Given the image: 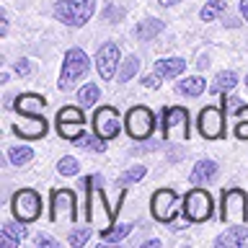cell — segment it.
I'll return each mask as SVG.
<instances>
[{"label":"cell","mask_w":248,"mask_h":248,"mask_svg":"<svg viewBox=\"0 0 248 248\" xmlns=\"http://www.w3.org/2000/svg\"><path fill=\"white\" fill-rule=\"evenodd\" d=\"M91 70V60L83 49H70L62 60V73H60V91H70L75 85V80Z\"/></svg>","instance_id":"cell-1"},{"label":"cell","mask_w":248,"mask_h":248,"mask_svg":"<svg viewBox=\"0 0 248 248\" xmlns=\"http://www.w3.org/2000/svg\"><path fill=\"white\" fill-rule=\"evenodd\" d=\"M93 8H96L93 0H60L54 5V16L67 26H83L93 16Z\"/></svg>","instance_id":"cell-2"},{"label":"cell","mask_w":248,"mask_h":248,"mask_svg":"<svg viewBox=\"0 0 248 248\" xmlns=\"http://www.w3.org/2000/svg\"><path fill=\"white\" fill-rule=\"evenodd\" d=\"M13 215L18 222H34L39 215H42V197L34 189H21L13 194Z\"/></svg>","instance_id":"cell-3"},{"label":"cell","mask_w":248,"mask_h":248,"mask_svg":"<svg viewBox=\"0 0 248 248\" xmlns=\"http://www.w3.org/2000/svg\"><path fill=\"white\" fill-rule=\"evenodd\" d=\"M163 137L186 142L189 140V111L181 106H170L163 111Z\"/></svg>","instance_id":"cell-4"},{"label":"cell","mask_w":248,"mask_h":248,"mask_svg":"<svg viewBox=\"0 0 248 248\" xmlns=\"http://www.w3.org/2000/svg\"><path fill=\"white\" fill-rule=\"evenodd\" d=\"M184 215L191 222H204L212 217V197L204 189H191L184 197Z\"/></svg>","instance_id":"cell-5"},{"label":"cell","mask_w":248,"mask_h":248,"mask_svg":"<svg viewBox=\"0 0 248 248\" xmlns=\"http://www.w3.org/2000/svg\"><path fill=\"white\" fill-rule=\"evenodd\" d=\"M248 217V199L240 189H228L222 191V220L243 225Z\"/></svg>","instance_id":"cell-6"},{"label":"cell","mask_w":248,"mask_h":248,"mask_svg":"<svg viewBox=\"0 0 248 248\" xmlns=\"http://www.w3.org/2000/svg\"><path fill=\"white\" fill-rule=\"evenodd\" d=\"M153 127H155V119H153V111L145 106H132L127 111V132L135 140H145L153 135Z\"/></svg>","instance_id":"cell-7"},{"label":"cell","mask_w":248,"mask_h":248,"mask_svg":"<svg viewBox=\"0 0 248 248\" xmlns=\"http://www.w3.org/2000/svg\"><path fill=\"white\" fill-rule=\"evenodd\" d=\"M93 127H96V135L104 140H114L122 132V122H119V111L114 106H104L98 108L96 116H93Z\"/></svg>","instance_id":"cell-8"},{"label":"cell","mask_w":248,"mask_h":248,"mask_svg":"<svg viewBox=\"0 0 248 248\" xmlns=\"http://www.w3.org/2000/svg\"><path fill=\"white\" fill-rule=\"evenodd\" d=\"M150 207H153V217H155V220L170 222V220H173V215H176V191L173 189L155 191Z\"/></svg>","instance_id":"cell-9"},{"label":"cell","mask_w":248,"mask_h":248,"mask_svg":"<svg viewBox=\"0 0 248 248\" xmlns=\"http://www.w3.org/2000/svg\"><path fill=\"white\" fill-rule=\"evenodd\" d=\"M116 65H119V46L114 42H106L96 54V70L104 80H111L116 75Z\"/></svg>","instance_id":"cell-10"},{"label":"cell","mask_w":248,"mask_h":248,"mask_svg":"<svg viewBox=\"0 0 248 248\" xmlns=\"http://www.w3.org/2000/svg\"><path fill=\"white\" fill-rule=\"evenodd\" d=\"M222 108H217V106H207V108H202L199 111V132L204 135L207 140H217V137H222Z\"/></svg>","instance_id":"cell-11"},{"label":"cell","mask_w":248,"mask_h":248,"mask_svg":"<svg viewBox=\"0 0 248 248\" xmlns=\"http://www.w3.org/2000/svg\"><path fill=\"white\" fill-rule=\"evenodd\" d=\"M62 215H67L70 220H78V209H75V194L70 189H57L52 194V220H62Z\"/></svg>","instance_id":"cell-12"},{"label":"cell","mask_w":248,"mask_h":248,"mask_svg":"<svg viewBox=\"0 0 248 248\" xmlns=\"http://www.w3.org/2000/svg\"><path fill=\"white\" fill-rule=\"evenodd\" d=\"M13 132L18 137H26V140H39V137L46 135V122H44V116L26 114V122L13 124Z\"/></svg>","instance_id":"cell-13"},{"label":"cell","mask_w":248,"mask_h":248,"mask_svg":"<svg viewBox=\"0 0 248 248\" xmlns=\"http://www.w3.org/2000/svg\"><path fill=\"white\" fill-rule=\"evenodd\" d=\"M220 248H248V228L243 225H238V228H230L228 232H222V235H217L215 240Z\"/></svg>","instance_id":"cell-14"},{"label":"cell","mask_w":248,"mask_h":248,"mask_svg":"<svg viewBox=\"0 0 248 248\" xmlns=\"http://www.w3.org/2000/svg\"><path fill=\"white\" fill-rule=\"evenodd\" d=\"M46 104H44V98L42 96H36V93H23V96H18L16 98V104H13V108L18 114H39L44 108Z\"/></svg>","instance_id":"cell-15"},{"label":"cell","mask_w":248,"mask_h":248,"mask_svg":"<svg viewBox=\"0 0 248 248\" xmlns=\"http://www.w3.org/2000/svg\"><path fill=\"white\" fill-rule=\"evenodd\" d=\"M163 29H166V21H160V18H145V21L137 23L135 34H137L140 42H150V39H155L158 34H163Z\"/></svg>","instance_id":"cell-16"},{"label":"cell","mask_w":248,"mask_h":248,"mask_svg":"<svg viewBox=\"0 0 248 248\" xmlns=\"http://www.w3.org/2000/svg\"><path fill=\"white\" fill-rule=\"evenodd\" d=\"M215 176H217V163L215 160H199L191 170L189 181L191 184H207V181H212Z\"/></svg>","instance_id":"cell-17"},{"label":"cell","mask_w":248,"mask_h":248,"mask_svg":"<svg viewBox=\"0 0 248 248\" xmlns=\"http://www.w3.org/2000/svg\"><path fill=\"white\" fill-rule=\"evenodd\" d=\"M155 70H158L160 78H176L186 70V60L181 57H168V60H158L155 62Z\"/></svg>","instance_id":"cell-18"},{"label":"cell","mask_w":248,"mask_h":248,"mask_svg":"<svg viewBox=\"0 0 248 248\" xmlns=\"http://www.w3.org/2000/svg\"><path fill=\"white\" fill-rule=\"evenodd\" d=\"M207 88V83H204V78H199V75H191V78H184L181 83L176 85V91L181 93V96H202Z\"/></svg>","instance_id":"cell-19"},{"label":"cell","mask_w":248,"mask_h":248,"mask_svg":"<svg viewBox=\"0 0 248 248\" xmlns=\"http://www.w3.org/2000/svg\"><path fill=\"white\" fill-rule=\"evenodd\" d=\"M83 124H85V122H78V119H57V132H60V137H65V140H70V142H75V140L85 132Z\"/></svg>","instance_id":"cell-20"},{"label":"cell","mask_w":248,"mask_h":248,"mask_svg":"<svg viewBox=\"0 0 248 248\" xmlns=\"http://www.w3.org/2000/svg\"><path fill=\"white\" fill-rule=\"evenodd\" d=\"M235 83H238V75L232 73V70H225V73H220L215 78V83L209 85V91L212 93H225V91L235 88Z\"/></svg>","instance_id":"cell-21"},{"label":"cell","mask_w":248,"mask_h":248,"mask_svg":"<svg viewBox=\"0 0 248 248\" xmlns=\"http://www.w3.org/2000/svg\"><path fill=\"white\" fill-rule=\"evenodd\" d=\"M132 232V225L129 222H124V225H116V228L111 230H101V240L104 243H119V240H124Z\"/></svg>","instance_id":"cell-22"},{"label":"cell","mask_w":248,"mask_h":248,"mask_svg":"<svg viewBox=\"0 0 248 248\" xmlns=\"http://www.w3.org/2000/svg\"><path fill=\"white\" fill-rule=\"evenodd\" d=\"M31 158H34V150L26 147V145H16V147L8 150V160H11L13 166H26Z\"/></svg>","instance_id":"cell-23"},{"label":"cell","mask_w":248,"mask_h":248,"mask_svg":"<svg viewBox=\"0 0 248 248\" xmlns=\"http://www.w3.org/2000/svg\"><path fill=\"white\" fill-rule=\"evenodd\" d=\"M98 96H101V91H98L96 83H85L83 88L78 91V98H80L83 106H93V104L98 101Z\"/></svg>","instance_id":"cell-24"},{"label":"cell","mask_w":248,"mask_h":248,"mask_svg":"<svg viewBox=\"0 0 248 248\" xmlns=\"http://www.w3.org/2000/svg\"><path fill=\"white\" fill-rule=\"evenodd\" d=\"M225 8H228V0H209V3L202 8V21H215Z\"/></svg>","instance_id":"cell-25"},{"label":"cell","mask_w":248,"mask_h":248,"mask_svg":"<svg viewBox=\"0 0 248 248\" xmlns=\"http://www.w3.org/2000/svg\"><path fill=\"white\" fill-rule=\"evenodd\" d=\"M140 70V60L132 54V57H127L122 62V67H119V83H127V80H132L135 78V73Z\"/></svg>","instance_id":"cell-26"},{"label":"cell","mask_w":248,"mask_h":248,"mask_svg":"<svg viewBox=\"0 0 248 248\" xmlns=\"http://www.w3.org/2000/svg\"><path fill=\"white\" fill-rule=\"evenodd\" d=\"M3 235H8L13 243H21V240L26 238V228H21V225H16V222H5L3 225Z\"/></svg>","instance_id":"cell-27"},{"label":"cell","mask_w":248,"mask_h":248,"mask_svg":"<svg viewBox=\"0 0 248 248\" xmlns=\"http://www.w3.org/2000/svg\"><path fill=\"white\" fill-rule=\"evenodd\" d=\"M88 238H91V228H78V230L70 232L67 243H70V246H75V248H80V246L88 243Z\"/></svg>","instance_id":"cell-28"},{"label":"cell","mask_w":248,"mask_h":248,"mask_svg":"<svg viewBox=\"0 0 248 248\" xmlns=\"http://www.w3.org/2000/svg\"><path fill=\"white\" fill-rule=\"evenodd\" d=\"M57 170L62 176H75L78 173V160L73 158V155H65V158L57 163Z\"/></svg>","instance_id":"cell-29"},{"label":"cell","mask_w":248,"mask_h":248,"mask_svg":"<svg viewBox=\"0 0 248 248\" xmlns=\"http://www.w3.org/2000/svg\"><path fill=\"white\" fill-rule=\"evenodd\" d=\"M57 119H78V122H85V116L83 111L78 106H65V108H60L57 111Z\"/></svg>","instance_id":"cell-30"},{"label":"cell","mask_w":248,"mask_h":248,"mask_svg":"<svg viewBox=\"0 0 248 248\" xmlns=\"http://www.w3.org/2000/svg\"><path fill=\"white\" fill-rule=\"evenodd\" d=\"M140 178H145V166H135V168L124 170L122 184H135V181H140Z\"/></svg>","instance_id":"cell-31"},{"label":"cell","mask_w":248,"mask_h":248,"mask_svg":"<svg viewBox=\"0 0 248 248\" xmlns=\"http://www.w3.org/2000/svg\"><path fill=\"white\" fill-rule=\"evenodd\" d=\"M34 243H36L39 248H57V246H60L54 238H49V235H42V232H39V235L34 238Z\"/></svg>","instance_id":"cell-32"},{"label":"cell","mask_w":248,"mask_h":248,"mask_svg":"<svg viewBox=\"0 0 248 248\" xmlns=\"http://www.w3.org/2000/svg\"><path fill=\"white\" fill-rule=\"evenodd\" d=\"M142 85H145V88H150V91H155L160 85V75H145L142 78Z\"/></svg>","instance_id":"cell-33"},{"label":"cell","mask_w":248,"mask_h":248,"mask_svg":"<svg viewBox=\"0 0 248 248\" xmlns=\"http://www.w3.org/2000/svg\"><path fill=\"white\" fill-rule=\"evenodd\" d=\"M222 108H225V111H238V108H240V98H235V96H230V98H225L222 101Z\"/></svg>","instance_id":"cell-34"},{"label":"cell","mask_w":248,"mask_h":248,"mask_svg":"<svg viewBox=\"0 0 248 248\" xmlns=\"http://www.w3.org/2000/svg\"><path fill=\"white\" fill-rule=\"evenodd\" d=\"M13 67H16V73H18V75H29L31 73V62L29 60H18Z\"/></svg>","instance_id":"cell-35"},{"label":"cell","mask_w":248,"mask_h":248,"mask_svg":"<svg viewBox=\"0 0 248 248\" xmlns=\"http://www.w3.org/2000/svg\"><path fill=\"white\" fill-rule=\"evenodd\" d=\"M235 135H238V140H248V119L240 122L238 127H235Z\"/></svg>","instance_id":"cell-36"},{"label":"cell","mask_w":248,"mask_h":248,"mask_svg":"<svg viewBox=\"0 0 248 248\" xmlns=\"http://www.w3.org/2000/svg\"><path fill=\"white\" fill-rule=\"evenodd\" d=\"M106 18L111 21V23H116V18H122V11H114V8L108 5V8H106Z\"/></svg>","instance_id":"cell-37"},{"label":"cell","mask_w":248,"mask_h":248,"mask_svg":"<svg viewBox=\"0 0 248 248\" xmlns=\"http://www.w3.org/2000/svg\"><path fill=\"white\" fill-rule=\"evenodd\" d=\"M235 114H238V119H240V122H246V119H248V106H240Z\"/></svg>","instance_id":"cell-38"},{"label":"cell","mask_w":248,"mask_h":248,"mask_svg":"<svg viewBox=\"0 0 248 248\" xmlns=\"http://www.w3.org/2000/svg\"><path fill=\"white\" fill-rule=\"evenodd\" d=\"M240 16L248 21V0H240Z\"/></svg>","instance_id":"cell-39"},{"label":"cell","mask_w":248,"mask_h":248,"mask_svg":"<svg viewBox=\"0 0 248 248\" xmlns=\"http://www.w3.org/2000/svg\"><path fill=\"white\" fill-rule=\"evenodd\" d=\"M225 26L235 29V26H240V21H238V18H230V16H228V18H225Z\"/></svg>","instance_id":"cell-40"},{"label":"cell","mask_w":248,"mask_h":248,"mask_svg":"<svg viewBox=\"0 0 248 248\" xmlns=\"http://www.w3.org/2000/svg\"><path fill=\"white\" fill-rule=\"evenodd\" d=\"M0 34H3V36L8 34V18H5V13H3V26H0Z\"/></svg>","instance_id":"cell-41"},{"label":"cell","mask_w":248,"mask_h":248,"mask_svg":"<svg viewBox=\"0 0 248 248\" xmlns=\"http://www.w3.org/2000/svg\"><path fill=\"white\" fill-rule=\"evenodd\" d=\"M145 246H147V248H158V246H160V240H147Z\"/></svg>","instance_id":"cell-42"},{"label":"cell","mask_w":248,"mask_h":248,"mask_svg":"<svg viewBox=\"0 0 248 248\" xmlns=\"http://www.w3.org/2000/svg\"><path fill=\"white\" fill-rule=\"evenodd\" d=\"M158 3H160V5H176L178 0H158Z\"/></svg>","instance_id":"cell-43"},{"label":"cell","mask_w":248,"mask_h":248,"mask_svg":"<svg viewBox=\"0 0 248 248\" xmlns=\"http://www.w3.org/2000/svg\"><path fill=\"white\" fill-rule=\"evenodd\" d=\"M246 85H248V75H246Z\"/></svg>","instance_id":"cell-44"}]
</instances>
